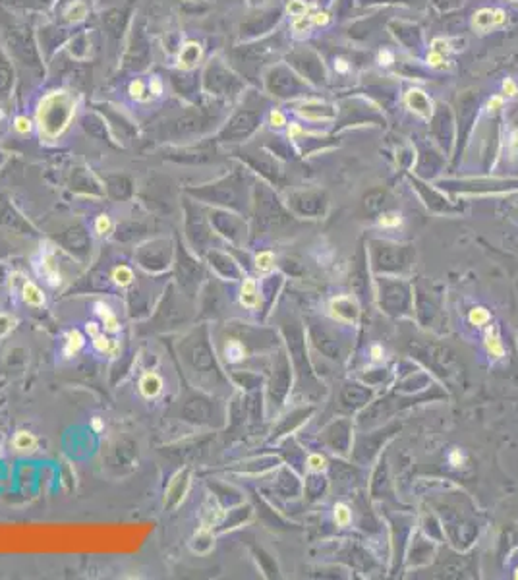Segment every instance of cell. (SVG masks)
Listing matches in <instances>:
<instances>
[{
    "mask_svg": "<svg viewBox=\"0 0 518 580\" xmlns=\"http://www.w3.org/2000/svg\"><path fill=\"white\" fill-rule=\"evenodd\" d=\"M72 116V101L66 93H52L39 108V126L46 138H54L66 128Z\"/></svg>",
    "mask_w": 518,
    "mask_h": 580,
    "instance_id": "obj_1",
    "label": "cell"
},
{
    "mask_svg": "<svg viewBox=\"0 0 518 580\" xmlns=\"http://www.w3.org/2000/svg\"><path fill=\"white\" fill-rule=\"evenodd\" d=\"M8 41L15 52V56L21 58L25 64H37V48L31 39L29 29L25 26H14L8 31Z\"/></svg>",
    "mask_w": 518,
    "mask_h": 580,
    "instance_id": "obj_2",
    "label": "cell"
},
{
    "mask_svg": "<svg viewBox=\"0 0 518 580\" xmlns=\"http://www.w3.org/2000/svg\"><path fill=\"white\" fill-rule=\"evenodd\" d=\"M238 82L234 76L226 72L217 60L211 64L205 72V89L215 95H232V87H236Z\"/></svg>",
    "mask_w": 518,
    "mask_h": 580,
    "instance_id": "obj_3",
    "label": "cell"
},
{
    "mask_svg": "<svg viewBox=\"0 0 518 580\" xmlns=\"http://www.w3.org/2000/svg\"><path fill=\"white\" fill-rule=\"evenodd\" d=\"M139 391L145 398H155L163 391V379L157 372H147L139 379Z\"/></svg>",
    "mask_w": 518,
    "mask_h": 580,
    "instance_id": "obj_4",
    "label": "cell"
},
{
    "mask_svg": "<svg viewBox=\"0 0 518 580\" xmlns=\"http://www.w3.org/2000/svg\"><path fill=\"white\" fill-rule=\"evenodd\" d=\"M12 84H14V70L10 66V60L8 56L2 52L0 48V99H4L10 89H12Z\"/></svg>",
    "mask_w": 518,
    "mask_h": 580,
    "instance_id": "obj_5",
    "label": "cell"
},
{
    "mask_svg": "<svg viewBox=\"0 0 518 580\" xmlns=\"http://www.w3.org/2000/svg\"><path fill=\"white\" fill-rule=\"evenodd\" d=\"M484 344H486V350H488L489 356H493L495 360L503 358L505 354V346L503 340H501V334L495 327H488L486 329V334H484Z\"/></svg>",
    "mask_w": 518,
    "mask_h": 580,
    "instance_id": "obj_6",
    "label": "cell"
},
{
    "mask_svg": "<svg viewBox=\"0 0 518 580\" xmlns=\"http://www.w3.org/2000/svg\"><path fill=\"white\" fill-rule=\"evenodd\" d=\"M21 298H23L25 304L35 306V308L44 306V294L41 292V288H39L35 282H31V280L23 282V286H21Z\"/></svg>",
    "mask_w": 518,
    "mask_h": 580,
    "instance_id": "obj_7",
    "label": "cell"
},
{
    "mask_svg": "<svg viewBox=\"0 0 518 580\" xmlns=\"http://www.w3.org/2000/svg\"><path fill=\"white\" fill-rule=\"evenodd\" d=\"M95 312H97V316L104 321V331H108V333H118L120 331L118 319H116V316L112 314V310H110L108 306L103 304V302H97V304H95Z\"/></svg>",
    "mask_w": 518,
    "mask_h": 580,
    "instance_id": "obj_8",
    "label": "cell"
},
{
    "mask_svg": "<svg viewBox=\"0 0 518 580\" xmlns=\"http://www.w3.org/2000/svg\"><path fill=\"white\" fill-rule=\"evenodd\" d=\"M240 304L246 308H255L259 304V296H257V284L253 278H246L242 284V292H240Z\"/></svg>",
    "mask_w": 518,
    "mask_h": 580,
    "instance_id": "obj_9",
    "label": "cell"
},
{
    "mask_svg": "<svg viewBox=\"0 0 518 580\" xmlns=\"http://www.w3.org/2000/svg\"><path fill=\"white\" fill-rule=\"evenodd\" d=\"M83 342H85V338H83V334L79 333L77 329L68 331L66 333V344H64V356L66 358H72L74 354H77L83 348Z\"/></svg>",
    "mask_w": 518,
    "mask_h": 580,
    "instance_id": "obj_10",
    "label": "cell"
},
{
    "mask_svg": "<svg viewBox=\"0 0 518 580\" xmlns=\"http://www.w3.org/2000/svg\"><path fill=\"white\" fill-rule=\"evenodd\" d=\"M132 54H135V62H139V68L145 66V60H147V43H145V39H143L141 33L133 35L132 48H130V54L128 56H132Z\"/></svg>",
    "mask_w": 518,
    "mask_h": 580,
    "instance_id": "obj_11",
    "label": "cell"
},
{
    "mask_svg": "<svg viewBox=\"0 0 518 580\" xmlns=\"http://www.w3.org/2000/svg\"><path fill=\"white\" fill-rule=\"evenodd\" d=\"M199 54H201L199 44L188 43L184 48H182V52H180V66H182V68H192L193 64L199 60Z\"/></svg>",
    "mask_w": 518,
    "mask_h": 580,
    "instance_id": "obj_12",
    "label": "cell"
},
{
    "mask_svg": "<svg viewBox=\"0 0 518 580\" xmlns=\"http://www.w3.org/2000/svg\"><path fill=\"white\" fill-rule=\"evenodd\" d=\"M14 447L17 450H23V452H27V450L31 452V450L37 449V437L29 432H17L14 437Z\"/></svg>",
    "mask_w": 518,
    "mask_h": 580,
    "instance_id": "obj_13",
    "label": "cell"
},
{
    "mask_svg": "<svg viewBox=\"0 0 518 580\" xmlns=\"http://www.w3.org/2000/svg\"><path fill=\"white\" fill-rule=\"evenodd\" d=\"M224 356H226L228 362L236 364V362H240V360H244V356H246V348H244V344H242L240 340H228L226 346H224Z\"/></svg>",
    "mask_w": 518,
    "mask_h": 580,
    "instance_id": "obj_14",
    "label": "cell"
},
{
    "mask_svg": "<svg viewBox=\"0 0 518 580\" xmlns=\"http://www.w3.org/2000/svg\"><path fill=\"white\" fill-rule=\"evenodd\" d=\"M93 346L97 348L99 352H108V354H112V356L118 352V342L112 340V338H108V336H104L103 333H99V334L93 336Z\"/></svg>",
    "mask_w": 518,
    "mask_h": 580,
    "instance_id": "obj_15",
    "label": "cell"
},
{
    "mask_svg": "<svg viewBox=\"0 0 518 580\" xmlns=\"http://www.w3.org/2000/svg\"><path fill=\"white\" fill-rule=\"evenodd\" d=\"M468 321L476 325V327H486L489 321H491V316H489L488 308L484 306H478V308H472L470 314H468Z\"/></svg>",
    "mask_w": 518,
    "mask_h": 580,
    "instance_id": "obj_16",
    "label": "cell"
},
{
    "mask_svg": "<svg viewBox=\"0 0 518 580\" xmlns=\"http://www.w3.org/2000/svg\"><path fill=\"white\" fill-rule=\"evenodd\" d=\"M273 267H275V256H273V252H259L255 256V269L257 271L269 273V271H273Z\"/></svg>",
    "mask_w": 518,
    "mask_h": 580,
    "instance_id": "obj_17",
    "label": "cell"
},
{
    "mask_svg": "<svg viewBox=\"0 0 518 580\" xmlns=\"http://www.w3.org/2000/svg\"><path fill=\"white\" fill-rule=\"evenodd\" d=\"M112 280H114L116 284H120V286H128V284L133 280L132 269L126 267V265H118V267H114V269H112Z\"/></svg>",
    "mask_w": 518,
    "mask_h": 580,
    "instance_id": "obj_18",
    "label": "cell"
},
{
    "mask_svg": "<svg viewBox=\"0 0 518 580\" xmlns=\"http://www.w3.org/2000/svg\"><path fill=\"white\" fill-rule=\"evenodd\" d=\"M335 520H337V524H339V526H348V524H350V520H352L350 508L346 507V505H342V503L335 505Z\"/></svg>",
    "mask_w": 518,
    "mask_h": 580,
    "instance_id": "obj_19",
    "label": "cell"
},
{
    "mask_svg": "<svg viewBox=\"0 0 518 580\" xmlns=\"http://www.w3.org/2000/svg\"><path fill=\"white\" fill-rule=\"evenodd\" d=\"M327 468V460L321 454H310L308 456V470L311 472H321Z\"/></svg>",
    "mask_w": 518,
    "mask_h": 580,
    "instance_id": "obj_20",
    "label": "cell"
},
{
    "mask_svg": "<svg viewBox=\"0 0 518 580\" xmlns=\"http://www.w3.org/2000/svg\"><path fill=\"white\" fill-rule=\"evenodd\" d=\"M110 228H112V222H110L108 215H99L97 220H95V230L103 236V234H108Z\"/></svg>",
    "mask_w": 518,
    "mask_h": 580,
    "instance_id": "obj_21",
    "label": "cell"
},
{
    "mask_svg": "<svg viewBox=\"0 0 518 580\" xmlns=\"http://www.w3.org/2000/svg\"><path fill=\"white\" fill-rule=\"evenodd\" d=\"M46 276H48L50 286H58L60 284V273L52 269V260H50V258L46 260Z\"/></svg>",
    "mask_w": 518,
    "mask_h": 580,
    "instance_id": "obj_22",
    "label": "cell"
},
{
    "mask_svg": "<svg viewBox=\"0 0 518 580\" xmlns=\"http://www.w3.org/2000/svg\"><path fill=\"white\" fill-rule=\"evenodd\" d=\"M400 222H402V218H400V215H385V217L379 218V224L381 226H399Z\"/></svg>",
    "mask_w": 518,
    "mask_h": 580,
    "instance_id": "obj_23",
    "label": "cell"
},
{
    "mask_svg": "<svg viewBox=\"0 0 518 580\" xmlns=\"http://www.w3.org/2000/svg\"><path fill=\"white\" fill-rule=\"evenodd\" d=\"M449 460H451V464H453V466H457V468H459V466H462V462H464V456H462V452H460L459 449H455V450H451V454H449Z\"/></svg>",
    "mask_w": 518,
    "mask_h": 580,
    "instance_id": "obj_24",
    "label": "cell"
},
{
    "mask_svg": "<svg viewBox=\"0 0 518 580\" xmlns=\"http://www.w3.org/2000/svg\"><path fill=\"white\" fill-rule=\"evenodd\" d=\"M29 128H31V122L27 120V118L19 116V118L15 120V130L17 132H29Z\"/></svg>",
    "mask_w": 518,
    "mask_h": 580,
    "instance_id": "obj_25",
    "label": "cell"
},
{
    "mask_svg": "<svg viewBox=\"0 0 518 580\" xmlns=\"http://www.w3.org/2000/svg\"><path fill=\"white\" fill-rule=\"evenodd\" d=\"M130 93H132L133 97H141V93H143V84L137 80V82H133L132 86H130Z\"/></svg>",
    "mask_w": 518,
    "mask_h": 580,
    "instance_id": "obj_26",
    "label": "cell"
},
{
    "mask_svg": "<svg viewBox=\"0 0 518 580\" xmlns=\"http://www.w3.org/2000/svg\"><path fill=\"white\" fill-rule=\"evenodd\" d=\"M271 124H273V126H282V124H284V116H282L281 112H277V110L271 112Z\"/></svg>",
    "mask_w": 518,
    "mask_h": 580,
    "instance_id": "obj_27",
    "label": "cell"
},
{
    "mask_svg": "<svg viewBox=\"0 0 518 580\" xmlns=\"http://www.w3.org/2000/svg\"><path fill=\"white\" fill-rule=\"evenodd\" d=\"M85 331H87L89 336H95V334H99V325L93 323V321H89L87 325H85Z\"/></svg>",
    "mask_w": 518,
    "mask_h": 580,
    "instance_id": "obj_28",
    "label": "cell"
},
{
    "mask_svg": "<svg viewBox=\"0 0 518 580\" xmlns=\"http://www.w3.org/2000/svg\"><path fill=\"white\" fill-rule=\"evenodd\" d=\"M371 358H373V360H381V358H383V348L377 346V344L371 346Z\"/></svg>",
    "mask_w": 518,
    "mask_h": 580,
    "instance_id": "obj_29",
    "label": "cell"
},
{
    "mask_svg": "<svg viewBox=\"0 0 518 580\" xmlns=\"http://www.w3.org/2000/svg\"><path fill=\"white\" fill-rule=\"evenodd\" d=\"M91 426H93V430H95L97 434H99V432H103V422H101V418H93Z\"/></svg>",
    "mask_w": 518,
    "mask_h": 580,
    "instance_id": "obj_30",
    "label": "cell"
},
{
    "mask_svg": "<svg viewBox=\"0 0 518 580\" xmlns=\"http://www.w3.org/2000/svg\"><path fill=\"white\" fill-rule=\"evenodd\" d=\"M515 578H518V568L515 570Z\"/></svg>",
    "mask_w": 518,
    "mask_h": 580,
    "instance_id": "obj_31",
    "label": "cell"
}]
</instances>
